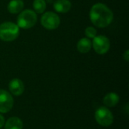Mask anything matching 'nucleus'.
I'll list each match as a JSON object with an SVG mask.
<instances>
[{
    "instance_id": "f257e3e1",
    "label": "nucleus",
    "mask_w": 129,
    "mask_h": 129,
    "mask_svg": "<svg viewBox=\"0 0 129 129\" xmlns=\"http://www.w3.org/2000/svg\"><path fill=\"white\" fill-rule=\"evenodd\" d=\"M91 23L100 28L108 26L113 20V11L103 3L94 4L89 13Z\"/></svg>"
},
{
    "instance_id": "f03ea898",
    "label": "nucleus",
    "mask_w": 129,
    "mask_h": 129,
    "mask_svg": "<svg viewBox=\"0 0 129 129\" xmlns=\"http://www.w3.org/2000/svg\"><path fill=\"white\" fill-rule=\"evenodd\" d=\"M20 34L19 26L12 22H4L0 24V39L4 42H12Z\"/></svg>"
},
{
    "instance_id": "7ed1b4c3",
    "label": "nucleus",
    "mask_w": 129,
    "mask_h": 129,
    "mask_svg": "<svg viewBox=\"0 0 129 129\" xmlns=\"http://www.w3.org/2000/svg\"><path fill=\"white\" fill-rule=\"evenodd\" d=\"M37 21L36 13L31 9H26L20 11L17 19V25L19 28L29 29L33 27Z\"/></svg>"
},
{
    "instance_id": "20e7f679",
    "label": "nucleus",
    "mask_w": 129,
    "mask_h": 129,
    "mask_svg": "<svg viewBox=\"0 0 129 129\" xmlns=\"http://www.w3.org/2000/svg\"><path fill=\"white\" fill-rule=\"evenodd\" d=\"M94 117L97 122L100 125L104 127H108L111 125L113 122V113L108 108L105 107H99L95 112Z\"/></svg>"
},
{
    "instance_id": "39448f33",
    "label": "nucleus",
    "mask_w": 129,
    "mask_h": 129,
    "mask_svg": "<svg viewBox=\"0 0 129 129\" xmlns=\"http://www.w3.org/2000/svg\"><path fill=\"white\" fill-rule=\"evenodd\" d=\"M60 23V20L59 16L51 11H48L43 14V15L41 17V24L42 26L48 29V30H53L57 29Z\"/></svg>"
},
{
    "instance_id": "423d86ee",
    "label": "nucleus",
    "mask_w": 129,
    "mask_h": 129,
    "mask_svg": "<svg viewBox=\"0 0 129 129\" xmlns=\"http://www.w3.org/2000/svg\"><path fill=\"white\" fill-rule=\"evenodd\" d=\"M91 43L94 50L98 54H105L108 52L110 48V39L103 35L96 36L93 39V42Z\"/></svg>"
},
{
    "instance_id": "0eeeda50",
    "label": "nucleus",
    "mask_w": 129,
    "mask_h": 129,
    "mask_svg": "<svg viewBox=\"0 0 129 129\" xmlns=\"http://www.w3.org/2000/svg\"><path fill=\"white\" fill-rule=\"evenodd\" d=\"M14 105L13 97L8 91L0 89V113H7Z\"/></svg>"
},
{
    "instance_id": "6e6552de",
    "label": "nucleus",
    "mask_w": 129,
    "mask_h": 129,
    "mask_svg": "<svg viewBox=\"0 0 129 129\" xmlns=\"http://www.w3.org/2000/svg\"><path fill=\"white\" fill-rule=\"evenodd\" d=\"M8 88L10 92L14 96H20L24 91L23 82L19 79H13L8 84Z\"/></svg>"
},
{
    "instance_id": "1a4fd4ad",
    "label": "nucleus",
    "mask_w": 129,
    "mask_h": 129,
    "mask_svg": "<svg viewBox=\"0 0 129 129\" xmlns=\"http://www.w3.org/2000/svg\"><path fill=\"white\" fill-rule=\"evenodd\" d=\"M72 4L70 0H56L54 3V8L58 13H67L71 8Z\"/></svg>"
},
{
    "instance_id": "9d476101",
    "label": "nucleus",
    "mask_w": 129,
    "mask_h": 129,
    "mask_svg": "<svg viewBox=\"0 0 129 129\" xmlns=\"http://www.w3.org/2000/svg\"><path fill=\"white\" fill-rule=\"evenodd\" d=\"M119 101V96L115 92H110L106 94L103 99V102L105 106L109 107H115Z\"/></svg>"
},
{
    "instance_id": "9b49d317",
    "label": "nucleus",
    "mask_w": 129,
    "mask_h": 129,
    "mask_svg": "<svg viewBox=\"0 0 129 129\" xmlns=\"http://www.w3.org/2000/svg\"><path fill=\"white\" fill-rule=\"evenodd\" d=\"M24 3L22 0H11L8 5V11L11 14H18L22 11Z\"/></svg>"
},
{
    "instance_id": "f8f14e48",
    "label": "nucleus",
    "mask_w": 129,
    "mask_h": 129,
    "mask_svg": "<svg viewBox=\"0 0 129 129\" xmlns=\"http://www.w3.org/2000/svg\"><path fill=\"white\" fill-rule=\"evenodd\" d=\"M92 47V43L91 40L88 38H82L79 40L77 43V49L80 53L85 54L88 53Z\"/></svg>"
},
{
    "instance_id": "ddd939ff",
    "label": "nucleus",
    "mask_w": 129,
    "mask_h": 129,
    "mask_svg": "<svg viewBox=\"0 0 129 129\" xmlns=\"http://www.w3.org/2000/svg\"><path fill=\"white\" fill-rule=\"evenodd\" d=\"M5 129H23V122L18 117H11L5 123Z\"/></svg>"
},
{
    "instance_id": "4468645a",
    "label": "nucleus",
    "mask_w": 129,
    "mask_h": 129,
    "mask_svg": "<svg viewBox=\"0 0 129 129\" xmlns=\"http://www.w3.org/2000/svg\"><path fill=\"white\" fill-rule=\"evenodd\" d=\"M33 7L36 13L42 14L46 8V2L45 0H34L33 2Z\"/></svg>"
},
{
    "instance_id": "2eb2a0df",
    "label": "nucleus",
    "mask_w": 129,
    "mask_h": 129,
    "mask_svg": "<svg viewBox=\"0 0 129 129\" xmlns=\"http://www.w3.org/2000/svg\"><path fill=\"white\" fill-rule=\"evenodd\" d=\"M85 34L88 38L94 39L97 36V30L93 26H88L85 30Z\"/></svg>"
},
{
    "instance_id": "dca6fc26",
    "label": "nucleus",
    "mask_w": 129,
    "mask_h": 129,
    "mask_svg": "<svg viewBox=\"0 0 129 129\" xmlns=\"http://www.w3.org/2000/svg\"><path fill=\"white\" fill-rule=\"evenodd\" d=\"M123 58L126 60V61H128L129 60V51L128 50H127V51H125V52L124 53V54H123Z\"/></svg>"
},
{
    "instance_id": "f3484780",
    "label": "nucleus",
    "mask_w": 129,
    "mask_h": 129,
    "mask_svg": "<svg viewBox=\"0 0 129 129\" xmlns=\"http://www.w3.org/2000/svg\"><path fill=\"white\" fill-rule=\"evenodd\" d=\"M5 125V118L2 114H0V128Z\"/></svg>"
}]
</instances>
